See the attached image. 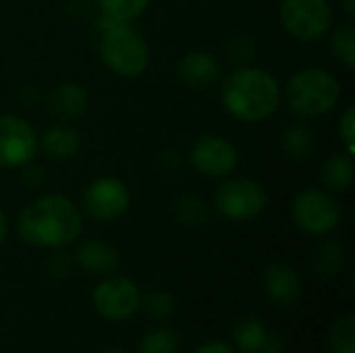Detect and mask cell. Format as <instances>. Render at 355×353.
<instances>
[{
	"instance_id": "obj_27",
	"label": "cell",
	"mask_w": 355,
	"mask_h": 353,
	"mask_svg": "<svg viewBox=\"0 0 355 353\" xmlns=\"http://www.w3.org/2000/svg\"><path fill=\"white\" fill-rule=\"evenodd\" d=\"M256 52V44L245 33H237L227 42V56L235 67H245Z\"/></svg>"
},
{
	"instance_id": "obj_14",
	"label": "cell",
	"mask_w": 355,
	"mask_h": 353,
	"mask_svg": "<svg viewBox=\"0 0 355 353\" xmlns=\"http://www.w3.org/2000/svg\"><path fill=\"white\" fill-rule=\"evenodd\" d=\"M262 287L266 298L283 308L293 306L302 298V279L289 264H270L264 273Z\"/></svg>"
},
{
	"instance_id": "obj_4",
	"label": "cell",
	"mask_w": 355,
	"mask_h": 353,
	"mask_svg": "<svg viewBox=\"0 0 355 353\" xmlns=\"http://www.w3.org/2000/svg\"><path fill=\"white\" fill-rule=\"evenodd\" d=\"M98 50L102 62L121 77H139L150 62V48L144 35L131 25L104 29Z\"/></svg>"
},
{
	"instance_id": "obj_21",
	"label": "cell",
	"mask_w": 355,
	"mask_h": 353,
	"mask_svg": "<svg viewBox=\"0 0 355 353\" xmlns=\"http://www.w3.org/2000/svg\"><path fill=\"white\" fill-rule=\"evenodd\" d=\"M173 214H175L177 223H181L183 227H191V229L208 223V206L196 193L179 196L173 204Z\"/></svg>"
},
{
	"instance_id": "obj_9",
	"label": "cell",
	"mask_w": 355,
	"mask_h": 353,
	"mask_svg": "<svg viewBox=\"0 0 355 353\" xmlns=\"http://www.w3.org/2000/svg\"><path fill=\"white\" fill-rule=\"evenodd\" d=\"M85 212L100 223H112L121 218L131 204L127 185L116 177H98L89 181L81 193Z\"/></svg>"
},
{
	"instance_id": "obj_30",
	"label": "cell",
	"mask_w": 355,
	"mask_h": 353,
	"mask_svg": "<svg viewBox=\"0 0 355 353\" xmlns=\"http://www.w3.org/2000/svg\"><path fill=\"white\" fill-rule=\"evenodd\" d=\"M193 353H237L229 343L220 341V339H212V341H206L202 343Z\"/></svg>"
},
{
	"instance_id": "obj_23",
	"label": "cell",
	"mask_w": 355,
	"mask_h": 353,
	"mask_svg": "<svg viewBox=\"0 0 355 353\" xmlns=\"http://www.w3.org/2000/svg\"><path fill=\"white\" fill-rule=\"evenodd\" d=\"M179 335L171 327H152L137 343V353H179Z\"/></svg>"
},
{
	"instance_id": "obj_32",
	"label": "cell",
	"mask_w": 355,
	"mask_h": 353,
	"mask_svg": "<svg viewBox=\"0 0 355 353\" xmlns=\"http://www.w3.org/2000/svg\"><path fill=\"white\" fill-rule=\"evenodd\" d=\"M341 6L345 10L347 17H354L355 15V0H341Z\"/></svg>"
},
{
	"instance_id": "obj_18",
	"label": "cell",
	"mask_w": 355,
	"mask_h": 353,
	"mask_svg": "<svg viewBox=\"0 0 355 353\" xmlns=\"http://www.w3.org/2000/svg\"><path fill=\"white\" fill-rule=\"evenodd\" d=\"M100 27L110 29L114 25H131L150 4V0H98Z\"/></svg>"
},
{
	"instance_id": "obj_25",
	"label": "cell",
	"mask_w": 355,
	"mask_h": 353,
	"mask_svg": "<svg viewBox=\"0 0 355 353\" xmlns=\"http://www.w3.org/2000/svg\"><path fill=\"white\" fill-rule=\"evenodd\" d=\"M329 345L333 353H355V318L352 314H343L333 322Z\"/></svg>"
},
{
	"instance_id": "obj_22",
	"label": "cell",
	"mask_w": 355,
	"mask_h": 353,
	"mask_svg": "<svg viewBox=\"0 0 355 353\" xmlns=\"http://www.w3.org/2000/svg\"><path fill=\"white\" fill-rule=\"evenodd\" d=\"M345 264V248L337 239H327L316 248L314 254V268L320 277L331 279L335 277Z\"/></svg>"
},
{
	"instance_id": "obj_5",
	"label": "cell",
	"mask_w": 355,
	"mask_h": 353,
	"mask_svg": "<svg viewBox=\"0 0 355 353\" xmlns=\"http://www.w3.org/2000/svg\"><path fill=\"white\" fill-rule=\"evenodd\" d=\"M268 206L266 187L250 177H235L223 181L214 191L216 212L231 223L254 221Z\"/></svg>"
},
{
	"instance_id": "obj_33",
	"label": "cell",
	"mask_w": 355,
	"mask_h": 353,
	"mask_svg": "<svg viewBox=\"0 0 355 353\" xmlns=\"http://www.w3.org/2000/svg\"><path fill=\"white\" fill-rule=\"evenodd\" d=\"M102 353H125V352H121V350H106V352H102Z\"/></svg>"
},
{
	"instance_id": "obj_29",
	"label": "cell",
	"mask_w": 355,
	"mask_h": 353,
	"mask_svg": "<svg viewBox=\"0 0 355 353\" xmlns=\"http://www.w3.org/2000/svg\"><path fill=\"white\" fill-rule=\"evenodd\" d=\"M339 135H341V139H343V144H345V150H347L349 154H354V150H355V108L354 106H349V108L341 114V119H339Z\"/></svg>"
},
{
	"instance_id": "obj_2",
	"label": "cell",
	"mask_w": 355,
	"mask_h": 353,
	"mask_svg": "<svg viewBox=\"0 0 355 353\" xmlns=\"http://www.w3.org/2000/svg\"><path fill=\"white\" fill-rule=\"evenodd\" d=\"M220 100L229 114L243 123H262L281 104V85L260 67H237L223 83Z\"/></svg>"
},
{
	"instance_id": "obj_26",
	"label": "cell",
	"mask_w": 355,
	"mask_h": 353,
	"mask_svg": "<svg viewBox=\"0 0 355 353\" xmlns=\"http://www.w3.org/2000/svg\"><path fill=\"white\" fill-rule=\"evenodd\" d=\"M141 308L152 320H166L175 314V300L166 291H152L146 300L141 298Z\"/></svg>"
},
{
	"instance_id": "obj_11",
	"label": "cell",
	"mask_w": 355,
	"mask_h": 353,
	"mask_svg": "<svg viewBox=\"0 0 355 353\" xmlns=\"http://www.w3.org/2000/svg\"><path fill=\"white\" fill-rule=\"evenodd\" d=\"M189 162L200 175L210 179H223L237 169L239 152L231 139L216 133H208L198 137L191 146Z\"/></svg>"
},
{
	"instance_id": "obj_1",
	"label": "cell",
	"mask_w": 355,
	"mask_h": 353,
	"mask_svg": "<svg viewBox=\"0 0 355 353\" xmlns=\"http://www.w3.org/2000/svg\"><path fill=\"white\" fill-rule=\"evenodd\" d=\"M83 231L79 208L60 193L40 196L17 216V235L35 248H67Z\"/></svg>"
},
{
	"instance_id": "obj_20",
	"label": "cell",
	"mask_w": 355,
	"mask_h": 353,
	"mask_svg": "<svg viewBox=\"0 0 355 353\" xmlns=\"http://www.w3.org/2000/svg\"><path fill=\"white\" fill-rule=\"evenodd\" d=\"M281 146H283V152L289 156V158H295V160H302V158H308L316 146V137H314V131L304 125V123H295L291 127H287L281 135Z\"/></svg>"
},
{
	"instance_id": "obj_24",
	"label": "cell",
	"mask_w": 355,
	"mask_h": 353,
	"mask_svg": "<svg viewBox=\"0 0 355 353\" xmlns=\"http://www.w3.org/2000/svg\"><path fill=\"white\" fill-rule=\"evenodd\" d=\"M331 52L333 56L349 71L355 69V27L352 23L339 25L331 33Z\"/></svg>"
},
{
	"instance_id": "obj_16",
	"label": "cell",
	"mask_w": 355,
	"mask_h": 353,
	"mask_svg": "<svg viewBox=\"0 0 355 353\" xmlns=\"http://www.w3.org/2000/svg\"><path fill=\"white\" fill-rule=\"evenodd\" d=\"M81 137L71 125H52L40 137L42 152L52 160H69L79 152Z\"/></svg>"
},
{
	"instance_id": "obj_19",
	"label": "cell",
	"mask_w": 355,
	"mask_h": 353,
	"mask_svg": "<svg viewBox=\"0 0 355 353\" xmlns=\"http://www.w3.org/2000/svg\"><path fill=\"white\" fill-rule=\"evenodd\" d=\"M354 173V154H349V152H337V154H333L324 162L320 177H322V183H324L327 191L341 193V191H345L352 185Z\"/></svg>"
},
{
	"instance_id": "obj_28",
	"label": "cell",
	"mask_w": 355,
	"mask_h": 353,
	"mask_svg": "<svg viewBox=\"0 0 355 353\" xmlns=\"http://www.w3.org/2000/svg\"><path fill=\"white\" fill-rule=\"evenodd\" d=\"M73 268V256L64 248H54L52 254L48 256V273L54 279H64L69 277Z\"/></svg>"
},
{
	"instance_id": "obj_7",
	"label": "cell",
	"mask_w": 355,
	"mask_h": 353,
	"mask_svg": "<svg viewBox=\"0 0 355 353\" xmlns=\"http://www.w3.org/2000/svg\"><path fill=\"white\" fill-rule=\"evenodd\" d=\"M92 304L98 316L108 322H123L141 308V291L129 277L108 275L92 291Z\"/></svg>"
},
{
	"instance_id": "obj_6",
	"label": "cell",
	"mask_w": 355,
	"mask_h": 353,
	"mask_svg": "<svg viewBox=\"0 0 355 353\" xmlns=\"http://www.w3.org/2000/svg\"><path fill=\"white\" fill-rule=\"evenodd\" d=\"M293 223L308 235H329L341 225V206L331 191L302 189L291 204Z\"/></svg>"
},
{
	"instance_id": "obj_8",
	"label": "cell",
	"mask_w": 355,
	"mask_h": 353,
	"mask_svg": "<svg viewBox=\"0 0 355 353\" xmlns=\"http://www.w3.org/2000/svg\"><path fill=\"white\" fill-rule=\"evenodd\" d=\"M281 23L300 42H316L331 31L333 10L327 0H283Z\"/></svg>"
},
{
	"instance_id": "obj_17",
	"label": "cell",
	"mask_w": 355,
	"mask_h": 353,
	"mask_svg": "<svg viewBox=\"0 0 355 353\" xmlns=\"http://www.w3.org/2000/svg\"><path fill=\"white\" fill-rule=\"evenodd\" d=\"M50 108L54 114L62 117V119H75L81 117L87 108V92L85 87H81L79 83L67 81L60 83L52 94H50Z\"/></svg>"
},
{
	"instance_id": "obj_13",
	"label": "cell",
	"mask_w": 355,
	"mask_h": 353,
	"mask_svg": "<svg viewBox=\"0 0 355 353\" xmlns=\"http://www.w3.org/2000/svg\"><path fill=\"white\" fill-rule=\"evenodd\" d=\"M177 73L185 85L193 89H206L220 79L223 67H220V60L212 52L191 50L179 60Z\"/></svg>"
},
{
	"instance_id": "obj_3",
	"label": "cell",
	"mask_w": 355,
	"mask_h": 353,
	"mask_svg": "<svg viewBox=\"0 0 355 353\" xmlns=\"http://www.w3.org/2000/svg\"><path fill=\"white\" fill-rule=\"evenodd\" d=\"M341 98L339 79L318 67L297 71L285 87V104L300 119H316L331 112Z\"/></svg>"
},
{
	"instance_id": "obj_15",
	"label": "cell",
	"mask_w": 355,
	"mask_h": 353,
	"mask_svg": "<svg viewBox=\"0 0 355 353\" xmlns=\"http://www.w3.org/2000/svg\"><path fill=\"white\" fill-rule=\"evenodd\" d=\"M75 262L81 270L98 277H108L116 273L121 256L114 246L102 239H85L75 250Z\"/></svg>"
},
{
	"instance_id": "obj_12",
	"label": "cell",
	"mask_w": 355,
	"mask_h": 353,
	"mask_svg": "<svg viewBox=\"0 0 355 353\" xmlns=\"http://www.w3.org/2000/svg\"><path fill=\"white\" fill-rule=\"evenodd\" d=\"M233 343L241 353H281L283 339L258 316L241 318L233 329Z\"/></svg>"
},
{
	"instance_id": "obj_31",
	"label": "cell",
	"mask_w": 355,
	"mask_h": 353,
	"mask_svg": "<svg viewBox=\"0 0 355 353\" xmlns=\"http://www.w3.org/2000/svg\"><path fill=\"white\" fill-rule=\"evenodd\" d=\"M6 233H8V223H6V214H4V210L0 208V243L6 239Z\"/></svg>"
},
{
	"instance_id": "obj_10",
	"label": "cell",
	"mask_w": 355,
	"mask_h": 353,
	"mask_svg": "<svg viewBox=\"0 0 355 353\" xmlns=\"http://www.w3.org/2000/svg\"><path fill=\"white\" fill-rule=\"evenodd\" d=\"M40 148L35 129L17 114H0V166L19 169L29 164Z\"/></svg>"
}]
</instances>
